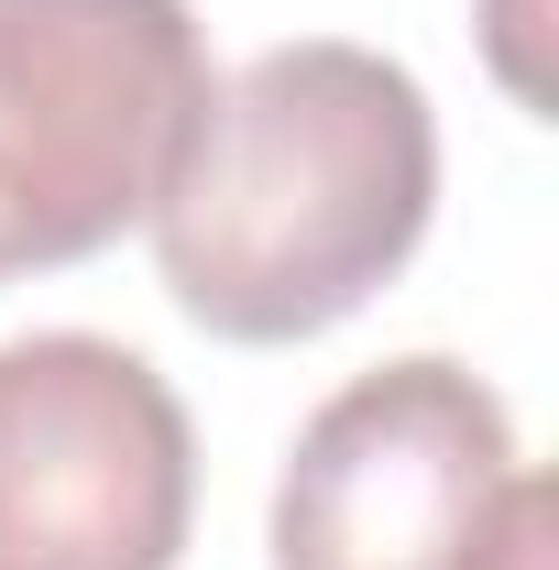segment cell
<instances>
[{"label": "cell", "instance_id": "cell-5", "mask_svg": "<svg viewBox=\"0 0 559 570\" xmlns=\"http://www.w3.org/2000/svg\"><path fill=\"white\" fill-rule=\"evenodd\" d=\"M472 570H549V483H538V472H516V483H504V504H493Z\"/></svg>", "mask_w": 559, "mask_h": 570}, {"label": "cell", "instance_id": "cell-3", "mask_svg": "<svg viewBox=\"0 0 559 570\" xmlns=\"http://www.w3.org/2000/svg\"><path fill=\"white\" fill-rule=\"evenodd\" d=\"M198 439L176 384L99 330L0 341V570H176Z\"/></svg>", "mask_w": 559, "mask_h": 570}, {"label": "cell", "instance_id": "cell-4", "mask_svg": "<svg viewBox=\"0 0 559 570\" xmlns=\"http://www.w3.org/2000/svg\"><path fill=\"white\" fill-rule=\"evenodd\" d=\"M516 472V417L472 362H373L285 450L275 570H472Z\"/></svg>", "mask_w": 559, "mask_h": 570}, {"label": "cell", "instance_id": "cell-1", "mask_svg": "<svg viewBox=\"0 0 559 570\" xmlns=\"http://www.w3.org/2000/svg\"><path fill=\"white\" fill-rule=\"evenodd\" d=\"M439 209L428 88L373 45L307 33L209 88L176 187L154 198L165 296L209 341H318L406 275Z\"/></svg>", "mask_w": 559, "mask_h": 570}, {"label": "cell", "instance_id": "cell-2", "mask_svg": "<svg viewBox=\"0 0 559 570\" xmlns=\"http://www.w3.org/2000/svg\"><path fill=\"white\" fill-rule=\"evenodd\" d=\"M187 0H0V275L110 253L209 121Z\"/></svg>", "mask_w": 559, "mask_h": 570}]
</instances>
